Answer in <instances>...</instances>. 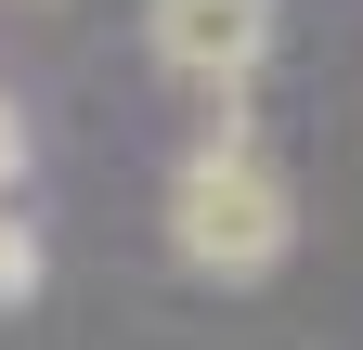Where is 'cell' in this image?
Listing matches in <instances>:
<instances>
[{
	"mask_svg": "<svg viewBox=\"0 0 363 350\" xmlns=\"http://www.w3.org/2000/svg\"><path fill=\"white\" fill-rule=\"evenodd\" d=\"M169 247L195 259L208 286H259V273H286V247H298V195H286V169H272L247 130L195 143V156L169 169Z\"/></svg>",
	"mask_w": 363,
	"mask_h": 350,
	"instance_id": "cell-1",
	"label": "cell"
},
{
	"mask_svg": "<svg viewBox=\"0 0 363 350\" xmlns=\"http://www.w3.org/2000/svg\"><path fill=\"white\" fill-rule=\"evenodd\" d=\"M143 39H156L169 78H195V91L234 104L272 65V0H143Z\"/></svg>",
	"mask_w": 363,
	"mask_h": 350,
	"instance_id": "cell-2",
	"label": "cell"
},
{
	"mask_svg": "<svg viewBox=\"0 0 363 350\" xmlns=\"http://www.w3.org/2000/svg\"><path fill=\"white\" fill-rule=\"evenodd\" d=\"M26 286H39V234L13 221V208H0V312H13V298H26Z\"/></svg>",
	"mask_w": 363,
	"mask_h": 350,
	"instance_id": "cell-3",
	"label": "cell"
},
{
	"mask_svg": "<svg viewBox=\"0 0 363 350\" xmlns=\"http://www.w3.org/2000/svg\"><path fill=\"white\" fill-rule=\"evenodd\" d=\"M13 182H26V117L0 104V208H13Z\"/></svg>",
	"mask_w": 363,
	"mask_h": 350,
	"instance_id": "cell-4",
	"label": "cell"
}]
</instances>
